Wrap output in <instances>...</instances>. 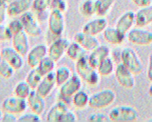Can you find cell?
<instances>
[{
	"mask_svg": "<svg viewBox=\"0 0 152 122\" xmlns=\"http://www.w3.org/2000/svg\"><path fill=\"white\" fill-rule=\"evenodd\" d=\"M151 4H152V0H151Z\"/></svg>",
	"mask_w": 152,
	"mask_h": 122,
	"instance_id": "obj_50",
	"label": "cell"
},
{
	"mask_svg": "<svg viewBox=\"0 0 152 122\" xmlns=\"http://www.w3.org/2000/svg\"><path fill=\"white\" fill-rule=\"evenodd\" d=\"M121 49L118 48L113 49L112 51L110 50V57L113 60L115 64L121 63Z\"/></svg>",
	"mask_w": 152,
	"mask_h": 122,
	"instance_id": "obj_43",
	"label": "cell"
},
{
	"mask_svg": "<svg viewBox=\"0 0 152 122\" xmlns=\"http://www.w3.org/2000/svg\"><path fill=\"white\" fill-rule=\"evenodd\" d=\"M87 51L77 42H71L66 51V55L71 60L77 61L80 58L87 55Z\"/></svg>",
	"mask_w": 152,
	"mask_h": 122,
	"instance_id": "obj_25",
	"label": "cell"
},
{
	"mask_svg": "<svg viewBox=\"0 0 152 122\" xmlns=\"http://www.w3.org/2000/svg\"><path fill=\"white\" fill-rule=\"evenodd\" d=\"M12 37V34L7 25L5 26L3 23H0V41L5 42L11 40Z\"/></svg>",
	"mask_w": 152,
	"mask_h": 122,
	"instance_id": "obj_40",
	"label": "cell"
},
{
	"mask_svg": "<svg viewBox=\"0 0 152 122\" xmlns=\"http://www.w3.org/2000/svg\"><path fill=\"white\" fill-rule=\"evenodd\" d=\"M47 21L48 31L50 34L55 37L61 36L65 26L64 12L56 10H50Z\"/></svg>",
	"mask_w": 152,
	"mask_h": 122,
	"instance_id": "obj_6",
	"label": "cell"
},
{
	"mask_svg": "<svg viewBox=\"0 0 152 122\" xmlns=\"http://www.w3.org/2000/svg\"><path fill=\"white\" fill-rule=\"evenodd\" d=\"M1 121L4 122H14L18 121V118L15 114L4 111Z\"/></svg>",
	"mask_w": 152,
	"mask_h": 122,
	"instance_id": "obj_44",
	"label": "cell"
},
{
	"mask_svg": "<svg viewBox=\"0 0 152 122\" xmlns=\"http://www.w3.org/2000/svg\"><path fill=\"white\" fill-rule=\"evenodd\" d=\"M116 97V93L112 89H103L90 96L88 106L94 110H102L111 105Z\"/></svg>",
	"mask_w": 152,
	"mask_h": 122,
	"instance_id": "obj_4",
	"label": "cell"
},
{
	"mask_svg": "<svg viewBox=\"0 0 152 122\" xmlns=\"http://www.w3.org/2000/svg\"><path fill=\"white\" fill-rule=\"evenodd\" d=\"M114 74L118 83L122 87L131 89L135 86L134 74L121 62L116 65Z\"/></svg>",
	"mask_w": 152,
	"mask_h": 122,
	"instance_id": "obj_9",
	"label": "cell"
},
{
	"mask_svg": "<svg viewBox=\"0 0 152 122\" xmlns=\"http://www.w3.org/2000/svg\"><path fill=\"white\" fill-rule=\"evenodd\" d=\"M70 41L66 37H58L50 42L48 46V55L56 62L59 61L66 54Z\"/></svg>",
	"mask_w": 152,
	"mask_h": 122,
	"instance_id": "obj_10",
	"label": "cell"
},
{
	"mask_svg": "<svg viewBox=\"0 0 152 122\" xmlns=\"http://www.w3.org/2000/svg\"><path fill=\"white\" fill-rule=\"evenodd\" d=\"M32 90L26 80H22L15 84L13 89V93L14 95L26 99Z\"/></svg>",
	"mask_w": 152,
	"mask_h": 122,
	"instance_id": "obj_32",
	"label": "cell"
},
{
	"mask_svg": "<svg viewBox=\"0 0 152 122\" xmlns=\"http://www.w3.org/2000/svg\"><path fill=\"white\" fill-rule=\"evenodd\" d=\"M108 26V22L104 17L94 18L86 22L82 27L81 30L87 34L97 36L103 32Z\"/></svg>",
	"mask_w": 152,
	"mask_h": 122,
	"instance_id": "obj_14",
	"label": "cell"
},
{
	"mask_svg": "<svg viewBox=\"0 0 152 122\" xmlns=\"http://www.w3.org/2000/svg\"><path fill=\"white\" fill-rule=\"evenodd\" d=\"M23 30L31 37H38L42 33V29L36 15L31 11H28L20 16Z\"/></svg>",
	"mask_w": 152,
	"mask_h": 122,
	"instance_id": "obj_7",
	"label": "cell"
},
{
	"mask_svg": "<svg viewBox=\"0 0 152 122\" xmlns=\"http://www.w3.org/2000/svg\"><path fill=\"white\" fill-rule=\"evenodd\" d=\"M68 104L63 101L58 99L48 110L46 120L48 121H60L64 113L68 110Z\"/></svg>",
	"mask_w": 152,
	"mask_h": 122,
	"instance_id": "obj_22",
	"label": "cell"
},
{
	"mask_svg": "<svg viewBox=\"0 0 152 122\" xmlns=\"http://www.w3.org/2000/svg\"><path fill=\"white\" fill-rule=\"evenodd\" d=\"M147 77L149 81H152V53H151L148 56L147 68Z\"/></svg>",
	"mask_w": 152,
	"mask_h": 122,
	"instance_id": "obj_45",
	"label": "cell"
},
{
	"mask_svg": "<svg viewBox=\"0 0 152 122\" xmlns=\"http://www.w3.org/2000/svg\"><path fill=\"white\" fill-rule=\"evenodd\" d=\"M43 77V75L40 73L38 68L36 67L31 68L26 76L25 80L30 86L33 90H35Z\"/></svg>",
	"mask_w": 152,
	"mask_h": 122,
	"instance_id": "obj_28",
	"label": "cell"
},
{
	"mask_svg": "<svg viewBox=\"0 0 152 122\" xmlns=\"http://www.w3.org/2000/svg\"><path fill=\"white\" fill-rule=\"evenodd\" d=\"M115 0H95L96 15L104 17L111 10Z\"/></svg>",
	"mask_w": 152,
	"mask_h": 122,
	"instance_id": "obj_31",
	"label": "cell"
},
{
	"mask_svg": "<svg viewBox=\"0 0 152 122\" xmlns=\"http://www.w3.org/2000/svg\"><path fill=\"white\" fill-rule=\"evenodd\" d=\"M15 71L0 54V76L5 79H10L14 76Z\"/></svg>",
	"mask_w": 152,
	"mask_h": 122,
	"instance_id": "obj_34",
	"label": "cell"
},
{
	"mask_svg": "<svg viewBox=\"0 0 152 122\" xmlns=\"http://www.w3.org/2000/svg\"><path fill=\"white\" fill-rule=\"evenodd\" d=\"M121 62L134 75L140 74L142 71L143 65L141 58L131 47H124L121 49Z\"/></svg>",
	"mask_w": 152,
	"mask_h": 122,
	"instance_id": "obj_5",
	"label": "cell"
},
{
	"mask_svg": "<svg viewBox=\"0 0 152 122\" xmlns=\"http://www.w3.org/2000/svg\"><path fill=\"white\" fill-rule=\"evenodd\" d=\"M148 95H150V96L152 97V81L151 82V84L149 86L148 90Z\"/></svg>",
	"mask_w": 152,
	"mask_h": 122,
	"instance_id": "obj_47",
	"label": "cell"
},
{
	"mask_svg": "<svg viewBox=\"0 0 152 122\" xmlns=\"http://www.w3.org/2000/svg\"><path fill=\"white\" fill-rule=\"evenodd\" d=\"M80 14L86 18L96 15L95 0H83L78 7Z\"/></svg>",
	"mask_w": 152,
	"mask_h": 122,
	"instance_id": "obj_30",
	"label": "cell"
},
{
	"mask_svg": "<svg viewBox=\"0 0 152 122\" xmlns=\"http://www.w3.org/2000/svg\"><path fill=\"white\" fill-rule=\"evenodd\" d=\"M110 121L132 122L138 120V111L134 107L127 105H116L110 109L108 113Z\"/></svg>",
	"mask_w": 152,
	"mask_h": 122,
	"instance_id": "obj_2",
	"label": "cell"
},
{
	"mask_svg": "<svg viewBox=\"0 0 152 122\" xmlns=\"http://www.w3.org/2000/svg\"><path fill=\"white\" fill-rule=\"evenodd\" d=\"M131 1L139 8L146 7L151 4V0H131Z\"/></svg>",
	"mask_w": 152,
	"mask_h": 122,
	"instance_id": "obj_46",
	"label": "cell"
},
{
	"mask_svg": "<svg viewBox=\"0 0 152 122\" xmlns=\"http://www.w3.org/2000/svg\"><path fill=\"white\" fill-rule=\"evenodd\" d=\"M8 5L7 0H0V23H3L8 15Z\"/></svg>",
	"mask_w": 152,
	"mask_h": 122,
	"instance_id": "obj_41",
	"label": "cell"
},
{
	"mask_svg": "<svg viewBox=\"0 0 152 122\" xmlns=\"http://www.w3.org/2000/svg\"><path fill=\"white\" fill-rule=\"evenodd\" d=\"M54 71L56 86L59 87L68 80L72 74L71 68L66 65H61Z\"/></svg>",
	"mask_w": 152,
	"mask_h": 122,
	"instance_id": "obj_29",
	"label": "cell"
},
{
	"mask_svg": "<svg viewBox=\"0 0 152 122\" xmlns=\"http://www.w3.org/2000/svg\"><path fill=\"white\" fill-rule=\"evenodd\" d=\"M55 86H56V82L55 71H52L43 76L35 90L39 94L45 98L50 95Z\"/></svg>",
	"mask_w": 152,
	"mask_h": 122,
	"instance_id": "obj_19",
	"label": "cell"
},
{
	"mask_svg": "<svg viewBox=\"0 0 152 122\" xmlns=\"http://www.w3.org/2000/svg\"><path fill=\"white\" fill-rule=\"evenodd\" d=\"M41 121L40 115L31 111L30 112H23L21 115L18 117L17 121H23V122H39Z\"/></svg>",
	"mask_w": 152,
	"mask_h": 122,
	"instance_id": "obj_36",
	"label": "cell"
},
{
	"mask_svg": "<svg viewBox=\"0 0 152 122\" xmlns=\"http://www.w3.org/2000/svg\"><path fill=\"white\" fill-rule=\"evenodd\" d=\"M26 100L31 111L39 115L44 112L46 107L45 98L39 94L36 90H32Z\"/></svg>",
	"mask_w": 152,
	"mask_h": 122,
	"instance_id": "obj_20",
	"label": "cell"
},
{
	"mask_svg": "<svg viewBox=\"0 0 152 122\" xmlns=\"http://www.w3.org/2000/svg\"><path fill=\"white\" fill-rule=\"evenodd\" d=\"M12 46L23 57L26 55L30 49L28 35L24 31H21L12 35Z\"/></svg>",
	"mask_w": 152,
	"mask_h": 122,
	"instance_id": "obj_18",
	"label": "cell"
},
{
	"mask_svg": "<svg viewBox=\"0 0 152 122\" xmlns=\"http://www.w3.org/2000/svg\"><path fill=\"white\" fill-rule=\"evenodd\" d=\"M0 51H1V49H0Z\"/></svg>",
	"mask_w": 152,
	"mask_h": 122,
	"instance_id": "obj_51",
	"label": "cell"
},
{
	"mask_svg": "<svg viewBox=\"0 0 152 122\" xmlns=\"http://www.w3.org/2000/svg\"><path fill=\"white\" fill-rule=\"evenodd\" d=\"M134 24H135V12L132 10H128L119 17L115 27L126 35L133 28Z\"/></svg>",
	"mask_w": 152,
	"mask_h": 122,
	"instance_id": "obj_16",
	"label": "cell"
},
{
	"mask_svg": "<svg viewBox=\"0 0 152 122\" xmlns=\"http://www.w3.org/2000/svg\"><path fill=\"white\" fill-rule=\"evenodd\" d=\"M2 57L15 70L21 69L24 65L23 56L12 46H5L0 51Z\"/></svg>",
	"mask_w": 152,
	"mask_h": 122,
	"instance_id": "obj_12",
	"label": "cell"
},
{
	"mask_svg": "<svg viewBox=\"0 0 152 122\" xmlns=\"http://www.w3.org/2000/svg\"><path fill=\"white\" fill-rule=\"evenodd\" d=\"M52 0H33L32 8L36 13L46 12L49 8Z\"/></svg>",
	"mask_w": 152,
	"mask_h": 122,
	"instance_id": "obj_35",
	"label": "cell"
},
{
	"mask_svg": "<svg viewBox=\"0 0 152 122\" xmlns=\"http://www.w3.org/2000/svg\"><path fill=\"white\" fill-rule=\"evenodd\" d=\"M48 46L45 43H38L29 49L27 56V64L30 68L36 67L40 62L48 56Z\"/></svg>",
	"mask_w": 152,
	"mask_h": 122,
	"instance_id": "obj_13",
	"label": "cell"
},
{
	"mask_svg": "<svg viewBox=\"0 0 152 122\" xmlns=\"http://www.w3.org/2000/svg\"><path fill=\"white\" fill-rule=\"evenodd\" d=\"M87 120L92 122H107L110 121L107 114L102 112H93L87 117Z\"/></svg>",
	"mask_w": 152,
	"mask_h": 122,
	"instance_id": "obj_39",
	"label": "cell"
},
{
	"mask_svg": "<svg viewBox=\"0 0 152 122\" xmlns=\"http://www.w3.org/2000/svg\"><path fill=\"white\" fill-rule=\"evenodd\" d=\"M90 96L88 93L83 90H79L72 97L71 102L73 105L78 109H83L88 106Z\"/></svg>",
	"mask_w": 152,
	"mask_h": 122,
	"instance_id": "obj_27",
	"label": "cell"
},
{
	"mask_svg": "<svg viewBox=\"0 0 152 122\" xmlns=\"http://www.w3.org/2000/svg\"><path fill=\"white\" fill-rule=\"evenodd\" d=\"M110 48L104 45H99L95 49L90 51L87 55V58L90 64L96 68L100 62L106 57L110 55Z\"/></svg>",
	"mask_w": 152,
	"mask_h": 122,
	"instance_id": "obj_21",
	"label": "cell"
},
{
	"mask_svg": "<svg viewBox=\"0 0 152 122\" xmlns=\"http://www.w3.org/2000/svg\"><path fill=\"white\" fill-rule=\"evenodd\" d=\"M7 26L12 35L23 30V24L20 18H14L11 20L8 23Z\"/></svg>",
	"mask_w": 152,
	"mask_h": 122,
	"instance_id": "obj_38",
	"label": "cell"
},
{
	"mask_svg": "<svg viewBox=\"0 0 152 122\" xmlns=\"http://www.w3.org/2000/svg\"><path fill=\"white\" fill-rule=\"evenodd\" d=\"M73 40L81 45L87 51H91L100 45L96 36L87 34L84 32H76L73 36Z\"/></svg>",
	"mask_w": 152,
	"mask_h": 122,
	"instance_id": "obj_15",
	"label": "cell"
},
{
	"mask_svg": "<svg viewBox=\"0 0 152 122\" xmlns=\"http://www.w3.org/2000/svg\"><path fill=\"white\" fill-rule=\"evenodd\" d=\"M103 36L108 43L113 45H119L124 42L126 35L115 27L107 26L103 32Z\"/></svg>",
	"mask_w": 152,
	"mask_h": 122,
	"instance_id": "obj_24",
	"label": "cell"
},
{
	"mask_svg": "<svg viewBox=\"0 0 152 122\" xmlns=\"http://www.w3.org/2000/svg\"><path fill=\"white\" fill-rule=\"evenodd\" d=\"M77 121L76 114L72 110L68 109L61 118V122H73Z\"/></svg>",
	"mask_w": 152,
	"mask_h": 122,
	"instance_id": "obj_42",
	"label": "cell"
},
{
	"mask_svg": "<svg viewBox=\"0 0 152 122\" xmlns=\"http://www.w3.org/2000/svg\"><path fill=\"white\" fill-rule=\"evenodd\" d=\"M75 68L83 82L89 86H97L100 81V75L96 68L89 62L87 55L75 61Z\"/></svg>",
	"mask_w": 152,
	"mask_h": 122,
	"instance_id": "obj_1",
	"label": "cell"
},
{
	"mask_svg": "<svg viewBox=\"0 0 152 122\" xmlns=\"http://www.w3.org/2000/svg\"><path fill=\"white\" fill-rule=\"evenodd\" d=\"M115 66V63L109 55L100 62L96 69L101 76L106 77L114 72Z\"/></svg>",
	"mask_w": 152,
	"mask_h": 122,
	"instance_id": "obj_26",
	"label": "cell"
},
{
	"mask_svg": "<svg viewBox=\"0 0 152 122\" xmlns=\"http://www.w3.org/2000/svg\"><path fill=\"white\" fill-rule=\"evenodd\" d=\"M129 42L138 46H148L152 43V32L143 27L131 29L126 35Z\"/></svg>",
	"mask_w": 152,
	"mask_h": 122,
	"instance_id": "obj_8",
	"label": "cell"
},
{
	"mask_svg": "<svg viewBox=\"0 0 152 122\" xmlns=\"http://www.w3.org/2000/svg\"><path fill=\"white\" fill-rule=\"evenodd\" d=\"M28 107L27 100L15 95L9 96L4 98L2 103L4 111L11 112L15 114H22Z\"/></svg>",
	"mask_w": 152,
	"mask_h": 122,
	"instance_id": "obj_11",
	"label": "cell"
},
{
	"mask_svg": "<svg viewBox=\"0 0 152 122\" xmlns=\"http://www.w3.org/2000/svg\"><path fill=\"white\" fill-rule=\"evenodd\" d=\"M55 63L56 62L48 55L40 62L37 67L40 73L45 76L49 73L54 71Z\"/></svg>",
	"mask_w": 152,
	"mask_h": 122,
	"instance_id": "obj_33",
	"label": "cell"
},
{
	"mask_svg": "<svg viewBox=\"0 0 152 122\" xmlns=\"http://www.w3.org/2000/svg\"><path fill=\"white\" fill-rule=\"evenodd\" d=\"M50 10H56L62 12H65L68 9V4L66 0H52Z\"/></svg>",
	"mask_w": 152,
	"mask_h": 122,
	"instance_id": "obj_37",
	"label": "cell"
},
{
	"mask_svg": "<svg viewBox=\"0 0 152 122\" xmlns=\"http://www.w3.org/2000/svg\"><path fill=\"white\" fill-rule=\"evenodd\" d=\"M3 114H4V112H3L0 109V121H1V120H2V116H3Z\"/></svg>",
	"mask_w": 152,
	"mask_h": 122,
	"instance_id": "obj_48",
	"label": "cell"
},
{
	"mask_svg": "<svg viewBox=\"0 0 152 122\" xmlns=\"http://www.w3.org/2000/svg\"><path fill=\"white\" fill-rule=\"evenodd\" d=\"M135 25L144 27L152 24V4L140 8L135 12Z\"/></svg>",
	"mask_w": 152,
	"mask_h": 122,
	"instance_id": "obj_23",
	"label": "cell"
},
{
	"mask_svg": "<svg viewBox=\"0 0 152 122\" xmlns=\"http://www.w3.org/2000/svg\"><path fill=\"white\" fill-rule=\"evenodd\" d=\"M83 80L75 72L64 83L59 86V99L67 104L71 102L72 96L81 89Z\"/></svg>",
	"mask_w": 152,
	"mask_h": 122,
	"instance_id": "obj_3",
	"label": "cell"
},
{
	"mask_svg": "<svg viewBox=\"0 0 152 122\" xmlns=\"http://www.w3.org/2000/svg\"><path fill=\"white\" fill-rule=\"evenodd\" d=\"M13 0H7V1L8 2V3H9V2H11V1H12Z\"/></svg>",
	"mask_w": 152,
	"mask_h": 122,
	"instance_id": "obj_49",
	"label": "cell"
},
{
	"mask_svg": "<svg viewBox=\"0 0 152 122\" xmlns=\"http://www.w3.org/2000/svg\"><path fill=\"white\" fill-rule=\"evenodd\" d=\"M33 0H13L8 3V15L11 17L20 16L32 8Z\"/></svg>",
	"mask_w": 152,
	"mask_h": 122,
	"instance_id": "obj_17",
	"label": "cell"
}]
</instances>
